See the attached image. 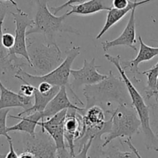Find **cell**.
<instances>
[{
    "label": "cell",
    "mask_w": 158,
    "mask_h": 158,
    "mask_svg": "<svg viewBox=\"0 0 158 158\" xmlns=\"http://www.w3.org/2000/svg\"><path fill=\"white\" fill-rule=\"evenodd\" d=\"M68 109H65L52 117L42 120L38 123L42 131H46L52 138L56 147V157H70L69 151L66 149L64 139L63 123L67 114Z\"/></svg>",
    "instance_id": "cell-8"
},
{
    "label": "cell",
    "mask_w": 158,
    "mask_h": 158,
    "mask_svg": "<svg viewBox=\"0 0 158 158\" xmlns=\"http://www.w3.org/2000/svg\"><path fill=\"white\" fill-rule=\"evenodd\" d=\"M35 86H32L31 84H28V83H23L21 86H20L19 94L23 96H26V97H33L34 90H35Z\"/></svg>",
    "instance_id": "cell-26"
},
{
    "label": "cell",
    "mask_w": 158,
    "mask_h": 158,
    "mask_svg": "<svg viewBox=\"0 0 158 158\" xmlns=\"http://www.w3.org/2000/svg\"><path fill=\"white\" fill-rule=\"evenodd\" d=\"M137 7L133 8L131 10V16L126 27L123 29L122 33L117 38L113 40H106L102 42L101 45L104 51H107L110 48L114 46H124L137 51V47L134 45L137 43L136 40V20L135 12Z\"/></svg>",
    "instance_id": "cell-12"
},
{
    "label": "cell",
    "mask_w": 158,
    "mask_h": 158,
    "mask_svg": "<svg viewBox=\"0 0 158 158\" xmlns=\"http://www.w3.org/2000/svg\"><path fill=\"white\" fill-rule=\"evenodd\" d=\"M80 46H73L70 49H67L66 52V57L64 60L61 62L58 66L52 69L48 73L44 75H32L20 69L14 74V77L18 80H21L23 83H28L36 87L39 83L41 82H47L52 86H65L67 89L70 91L73 98L77 100V103L83 106L84 103L79 98L75 91L72 89L70 86V70L72 64L73 63L75 59L80 53Z\"/></svg>",
    "instance_id": "cell-2"
},
{
    "label": "cell",
    "mask_w": 158,
    "mask_h": 158,
    "mask_svg": "<svg viewBox=\"0 0 158 158\" xmlns=\"http://www.w3.org/2000/svg\"><path fill=\"white\" fill-rule=\"evenodd\" d=\"M156 89H157V94H158V76H157V84H156Z\"/></svg>",
    "instance_id": "cell-32"
},
{
    "label": "cell",
    "mask_w": 158,
    "mask_h": 158,
    "mask_svg": "<svg viewBox=\"0 0 158 158\" xmlns=\"http://www.w3.org/2000/svg\"><path fill=\"white\" fill-rule=\"evenodd\" d=\"M23 151L31 153L34 157H56V147L52 137L46 131L25 134L22 137Z\"/></svg>",
    "instance_id": "cell-7"
},
{
    "label": "cell",
    "mask_w": 158,
    "mask_h": 158,
    "mask_svg": "<svg viewBox=\"0 0 158 158\" xmlns=\"http://www.w3.org/2000/svg\"><path fill=\"white\" fill-rule=\"evenodd\" d=\"M130 0H112V7L117 9H123L129 6Z\"/></svg>",
    "instance_id": "cell-27"
},
{
    "label": "cell",
    "mask_w": 158,
    "mask_h": 158,
    "mask_svg": "<svg viewBox=\"0 0 158 158\" xmlns=\"http://www.w3.org/2000/svg\"><path fill=\"white\" fill-rule=\"evenodd\" d=\"M9 111H10L9 108L0 110V136L5 137L7 140L12 139V137L9 135V132L7 131L8 127L6 126V119Z\"/></svg>",
    "instance_id": "cell-23"
},
{
    "label": "cell",
    "mask_w": 158,
    "mask_h": 158,
    "mask_svg": "<svg viewBox=\"0 0 158 158\" xmlns=\"http://www.w3.org/2000/svg\"><path fill=\"white\" fill-rule=\"evenodd\" d=\"M152 1H154V0H143V1L140 2H138L137 0H134V2L131 1L129 6L123 9H117L114 7H111L110 9L107 11L106 23H105L103 27L102 28L100 33L97 35L96 39H97V40H99V39L101 38V37L104 35L105 32H107L113 26H114V25L117 24V23H119V22H120V20L128 13V12H131L133 8L138 7V6H142V5L151 2Z\"/></svg>",
    "instance_id": "cell-16"
},
{
    "label": "cell",
    "mask_w": 158,
    "mask_h": 158,
    "mask_svg": "<svg viewBox=\"0 0 158 158\" xmlns=\"http://www.w3.org/2000/svg\"><path fill=\"white\" fill-rule=\"evenodd\" d=\"M83 95L86 100L85 110L90 106L97 105L109 114L114 109V104H128L130 95L126 84L121 77H117L112 70L107 77L99 83L86 85L83 88Z\"/></svg>",
    "instance_id": "cell-1"
},
{
    "label": "cell",
    "mask_w": 158,
    "mask_h": 158,
    "mask_svg": "<svg viewBox=\"0 0 158 158\" xmlns=\"http://www.w3.org/2000/svg\"><path fill=\"white\" fill-rule=\"evenodd\" d=\"M9 11V5L6 1L0 0V70L3 74L7 71L8 61H9V49H6L2 43V27L5 18Z\"/></svg>",
    "instance_id": "cell-20"
},
{
    "label": "cell",
    "mask_w": 158,
    "mask_h": 158,
    "mask_svg": "<svg viewBox=\"0 0 158 158\" xmlns=\"http://www.w3.org/2000/svg\"><path fill=\"white\" fill-rule=\"evenodd\" d=\"M105 111L100 106L94 105L84 111L83 117V123L84 126H95L102 124L105 121Z\"/></svg>",
    "instance_id": "cell-21"
},
{
    "label": "cell",
    "mask_w": 158,
    "mask_h": 158,
    "mask_svg": "<svg viewBox=\"0 0 158 158\" xmlns=\"http://www.w3.org/2000/svg\"><path fill=\"white\" fill-rule=\"evenodd\" d=\"M138 40L139 43H140V50H139L137 56L134 60H131L128 62H124L123 63L124 66H122L124 69H130V72L133 74V78H134V81L137 83L140 82V80L136 77L137 74L141 73L139 69V65L143 62L149 61L154 57L158 56V46L153 47V46H148L143 43L140 35H139Z\"/></svg>",
    "instance_id": "cell-14"
},
{
    "label": "cell",
    "mask_w": 158,
    "mask_h": 158,
    "mask_svg": "<svg viewBox=\"0 0 158 158\" xmlns=\"http://www.w3.org/2000/svg\"><path fill=\"white\" fill-rule=\"evenodd\" d=\"M26 46L32 68L35 75L48 73L63 61L61 50L57 43L41 42L35 37H26Z\"/></svg>",
    "instance_id": "cell-5"
},
{
    "label": "cell",
    "mask_w": 158,
    "mask_h": 158,
    "mask_svg": "<svg viewBox=\"0 0 158 158\" xmlns=\"http://www.w3.org/2000/svg\"><path fill=\"white\" fill-rule=\"evenodd\" d=\"M66 89H67L65 86H60V89L58 91V93L49 102L44 110L42 112L43 120L52 117L57 113L60 112L65 109L76 110L80 113H82L81 114L84 113V108H80L76 106L69 100L67 96V93H66Z\"/></svg>",
    "instance_id": "cell-13"
},
{
    "label": "cell",
    "mask_w": 158,
    "mask_h": 158,
    "mask_svg": "<svg viewBox=\"0 0 158 158\" xmlns=\"http://www.w3.org/2000/svg\"><path fill=\"white\" fill-rule=\"evenodd\" d=\"M105 58L110 62L116 66L117 70L120 74V77L126 84L127 89L129 93L130 98L131 100V104L135 109L140 123H141V130L144 138L145 147L148 150L158 151V137L155 135L152 131L150 124V115L149 106L145 103V100L143 96L138 92L137 88L134 86L132 82L128 78L125 69L122 67L121 58L120 55L111 56L110 54H105Z\"/></svg>",
    "instance_id": "cell-3"
},
{
    "label": "cell",
    "mask_w": 158,
    "mask_h": 158,
    "mask_svg": "<svg viewBox=\"0 0 158 158\" xmlns=\"http://www.w3.org/2000/svg\"><path fill=\"white\" fill-rule=\"evenodd\" d=\"M33 97H26L6 88L0 80V110L20 107L23 109L32 105Z\"/></svg>",
    "instance_id": "cell-15"
},
{
    "label": "cell",
    "mask_w": 158,
    "mask_h": 158,
    "mask_svg": "<svg viewBox=\"0 0 158 158\" xmlns=\"http://www.w3.org/2000/svg\"><path fill=\"white\" fill-rule=\"evenodd\" d=\"M86 1H88V0H68L67 2H66L65 3L62 4L61 6H56V7H53V6H52L50 9H51V10L53 11L54 14H56V13H58L60 10L65 9L66 7H68V6H72V5H74V4H77V5L81 4V3L85 2H86Z\"/></svg>",
    "instance_id": "cell-25"
},
{
    "label": "cell",
    "mask_w": 158,
    "mask_h": 158,
    "mask_svg": "<svg viewBox=\"0 0 158 158\" xmlns=\"http://www.w3.org/2000/svg\"><path fill=\"white\" fill-rule=\"evenodd\" d=\"M37 4V11L35 13L34 23L26 35L40 33L43 35L45 41L48 43H56V35L60 32H69L80 35V32L65 23L67 17L66 14L56 16L52 14L48 8V2L50 0H35Z\"/></svg>",
    "instance_id": "cell-4"
},
{
    "label": "cell",
    "mask_w": 158,
    "mask_h": 158,
    "mask_svg": "<svg viewBox=\"0 0 158 158\" xmlns=\"http://www.w3.org/2000/svg\"><path fill=\"white\" fill-rule=\"evenodd\" d=\"M108 114H110L111 129L105 137L102 148H105L116 138H131L140 131L141 123L131 103L118 105Z\"/></svg>",
    "instance_id": "cell-6"
},
{
    "label": "cell",
    "mask_w": 158,
    "mask_h": 158,
    "mask_svg": "<svg viewBox=\"0 0 158 158\" xmlns=\"http://www.w3.org/2000/svg\"><path fill=\"white\" fill-rule=\"evenodd\" d=\"M3 157H6V155H2V154H0V158H3Z\"/></svg>",
    "instance_id": "cell-33"
},
{
    "label": "cell",
    "mask_w": 158,
    "mask_h": 158,
    "mask_svg": "<svg viewBox=\"0 0 158 158\" xmlns=\"http://www.w3.org/2000/svg\"><path fill=\"white\" fill-rule=\"evenodd\" d=\"M2 43L6 49H11L15 44V36L11 33H3L2 35Z\"/></svg>",
    "instance_id": "cell-24"
},
{
    "label": "cell",
    "mask_w": 158,
    "mask_h": 158,
    "mask_svg": "<svg viewBox=\"0 0 158 158\" xmlns=\"http://www.w3.org/2000/svg\"><path fill=\"white\" fill-rule=\"evenodd\" d=\"M17 12H12L11 14L13 17L14 23L15 24V44L11 49H9V52L13 55L20 56L24 57L30 64L29 54L27 52V46H26V31L28 28H30L33 25L34 20L29 18V15L23 12L22 9H16Z\"/></svg>",
    "instance_id": "cell-9"
},
{
    "label": "cell",
    "mask_w": 158,
    "mask_h": 158,
    "mask_svg": "<svg viewBox=\"0 0 158 158\" xmlns=\"http://www.w3.org/2000/svg\"><path fill=\"white\" fill-rule=\"evenodd\" d=\"M110 2H112V0H88L81 4L70 6L72 9L66 12V14L67 16L73 14L90 15L101 11H108L112 7V5H110L109 3Z\"/></svg>",
    "instance_id": "cell-17"
},
{
    "label": "cell",
    "mask_w": 158,
    "mask_h": 158,
    "mask_svg": "<svg viewBox=\"0 0 158 158\" xmlns=\"http://www.w3.org/2000/svg\"><path fill=\"white\" fill-rule=\"evenodd\" d=\"M9 117L10 118L19 120L20 122L17 124L7 127L8 132L20 131V132H23L25 134H30V135L35 134V127L38 126V123L40 121V120H43L42 112H39V111L30 113L26 117H23L13 115H9Z\"/></svg>",
    "instance_id": "cell-18"
},
{
    "label": "cell",
    "mask_w": 158,
    "mask_h": 158,
    "mask_svg": "<svg viewBox=\"0 0 158 158\" xmlns=\"http://www.w3.org/2000/svg\"><path fill=\"white\" fill-rule=\"evenodd\" d=\"M154 103L148 104L149 106L150 124L155 135L158 137V97L154 99Z\"/></svg>",
    "instance_id": "cell-22"
},
{
    "label": "cell",
    "mask_w": 158,
    "mask_h": 158,
    "mask_svg": "<svg viewBox=\"0 0 158 158\" xmlns=\"http://www.w3.org/2000/svg\"><path fill=\"white\" fill-rule=\"evenodd\" d=\"M9 145V151L7 154L6 155V158H19V154L15 152V149H14L13 143H12V140H8Z\"/></svg>",
    "instance_id": "cell-29"
},
{
    "label": "cell",
    "mask_w": 158,
    "mask_h": 158,
    "mask_svg": "<svg viewBox=\"0 0 158 158\" xmlns=\"http://www.w3.org/2000/svg\"><path fill=\"white\" fill-rule=\"evenodd\" d=\"M3 1H6V2H9L11 3V4L12 5V6H15V8H16V9H19V7H18V5H17V3L15 2V1H14V0H3Z\"/></svg>",
    "instance_id": "cell-30"
},
{
    "label": "cell",
    "mask_w": 158,
    "mask_h": 158,
    "mask_svg": "<svg viewBox=\"0 0 158 158\" xmlns=\"http://www.w3.org/2000/svg\"><path fill=\"white\" fill-rule=\"evenodd\" d=\"M95 62V58H93L90 61L84 59L83 67L79 69H71L70 77L72 78V80L69 82L73 90L81 86L99 83L107 77V75H103L98 72L97 69L101 66L96 65Z\"/></svg>",
    "instance_id": "cell-10"
},
{
    "label": "cell",
    "mask_w": 158,
    "mask_h": 158,
    "mask_svg": "<svg viewBox=\"0 0 158 158\" xmlns=\"http://www.w3.org/2000/svg\"><path fill=\"white\" fill-rule=\"evenodd\" d=\"M152 67H153V68H154V69H155L156 70H157V71H158V62H157V63H156L155 65H154V66H152Z\"/></svg>",
    "instance_id": "cell-31"
},
{
    "label": "cell",
    "mask_w": 158,
    "mask_h": 158,
    "mask_svg": "<svg viewBox=\"0 0 158 158\" xmlns=\"http://www.w3.org/2000/svg\"><path fill=\"white\" fill-rule=\"evenodd\" d=\"M60 86H52L49 92L46 93V94H42L38 90L36 87L35 88L33 94L34 98V103L29 107L26 108V109L23 110L22 112H20L18 114V116L21 117V116L24 115L26 114H30V113L35 112V111H39V112H43L46 108V105L49 103V102L52 100L54 97V96L58 93L60 90Z\"/></svg>",
    "instance_id": "cell-19"
},
{
    "label": "cell",
    "mask_w": 158,
    "mask_h": 158,
    "mask_svg": "<svg viewBox=\"0 0 158 158\" xmlns=\"http://www.w3.org/2000/svg\"><path fill=\"white\" fill-rule=\"evenodd\" d=\"M83 117L79 111L72 109L67 111L63 123L65 143H67L70 157H75L74 141L80 138L83 131Z\"/></svg>",
    "instance_id": "cell-11"
},
{
    "label": "cell",
    "mask_w": 158,
    "mask_h": 158,
    "mask_svg": "<svg viewBox=\"0 0 158 158\" xmlns=\"http://www.w3.org/2000/svg\"><path fill=\"white\" fill-rule=\"evenodd\" d=\"M52 87V85L47 83V82H41V83H39L38 86H36L38 90L40 91V93H42V94H46V93L49 92Z\"/></svg>",
    "instance_id": "cell-28"
}]
</instances>
